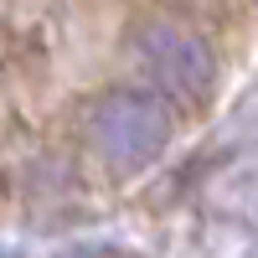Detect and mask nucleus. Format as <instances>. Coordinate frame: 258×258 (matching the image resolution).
<instances>
[{
    "mask_svg": "<svg viewBox=\"0 0 258 258\" xmlns=\"http://www.w3.org/2000/svg\"><path fill=\"white\" fill-rule=\"evenodd\" d=\"M88 140L109 165H145L170 140V119L145 93H109L88 119Z\"/></svg>",
    "mask_w": 258,
    "mask_h": 258,
    "instance_id": "obj_1",
    "label": "nucleus"
},
{
    "mask_svg": "<svg viewBox=\"0 0 258 258\" xmlns=\"http://www.w3.org/2000/svg\"><path fill=\"white\" fill-rule=\"evenodd\" d=\"M140 57L165 93L197 98L212 78V52L202 47V36L186 26H170V21H155V26L140 31Z\"/></svg>",
    "mask_w": 258,
    "mask_h": 258,
    "instance_id": "obj_2",
    "label": "nucleus"
}]
</instances>
